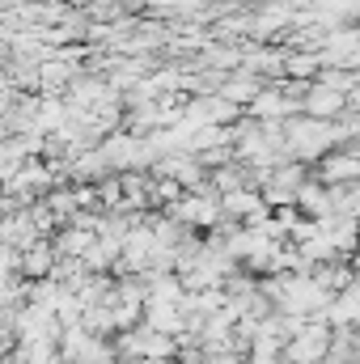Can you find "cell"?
<instances>
[{
    "label": "cell",
    "instance_id": "2",
    "mask_svg": "<svg viewBox=\"0 0 360 364\" xmlns=\"http://www.w3.org/2000/svg\"><path fill=\"white\" fill-rule=\"evenodd\" d=\"M21 267H26L30 275H47V267H51V255H47V246H34V242H30V250H26Z\"/></svg>",
    "mask_w": 360,
    "mask_h": 364
},
{
    "label": "cell",
    "instance_id": "1",
    "mask_svg": "<svg viewBox=\"0 0 360 364\" xmlns=\"http://www.w3.org/2000/svg\"><path fill=\"white\" fill-rule=\"evenodd\" d=\"M331 348H335V343H331L327 326H322V322H309V326H301V331L284 343V360L288 364H322V356H327Z\"/></svg>",
    "mask_w": 360,
    "mask_h": 364
}]
</instances>
